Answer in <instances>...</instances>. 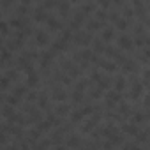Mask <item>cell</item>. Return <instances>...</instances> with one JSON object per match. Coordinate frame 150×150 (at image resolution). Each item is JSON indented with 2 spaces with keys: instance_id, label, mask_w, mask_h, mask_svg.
Wrapping results in <instances>:
<instances>
[{
  "instance_id": "obj_41",
  "label": "cell",
  "mask_w": 150,
  "mask_h": 150,
  "mask_svg": "<svg viewBox=\"0 0 150 150\" xmlns=\"http://www.w3.org/2000/svg\"><path fill=\"white\" fill-rule=\"evenodd\" d=\"M57 2L55 0H44V9H50V7H53Z\"/></svg>"
},
{
  "instance_id": "obj_45",
  "label": "cell",
  "mask_w": 150,
  "mask_h": 150,
  "mask_svg": "<svg viewBox=\"0 0 150 150\" xmlns=\"http://www.w3.org/2000/svg\"><path fill=\"white\" fill-rule=\"evenodd\" d=\"M97 2L103 6V7H108V4H110V0H97Z\"/></svg>"
},
{
  "instance_id": "obj_17",
  "label": "cell",
  "mask_w": 150,
  "mask_h": 150,
  "mask_svg": "<svg viewBox=\"0 0 150 150\" xmlns=\"http://www.w3.org/2000/svg\"><path fill=\"white\" fill-rule=\"evenodd\" d=\"M101 27H103V25H101L97 20H90V21H88V25H87V28H88L90 32H92V30H99Z\"/></svg>"
},
{
  "instance_id": "obj_6",
  "label": "cell",
  "mask_w": 150,
  "mask_h": 150,
  "mask_svg": "<svg viewBox=\"0 0 150 150\" xmlns=\"http://www.w3.org/2000/svg\"><path fill=\"white\" fill-rule=\"evenodd\" d=\"M9 25H11V27H14V28H25L28 23H27V20H25V18H13Z\"/></svg>"
},
{
  "instance_id": "obj_40",
  "label": "cell",
  "mask_w": 150,
  "mask_h": 150,
  "mask_svg": "<svg viewBox=\"0 0 150 150\" xmlns=\"http://www.w3.org/2000/svg\"><path fill=\"white\" fill-rule=\"evenodd\" d=\"M118 111H120V113H124V115H129V113H131L127 104H120V106H118Z\"/></svg>"
},
{
  "instance_id": "obj_11",
  "label": "cell",
  "mask_w": 150,
  "mask_h": 150,
  "mask_svg": "<svg viewBox=\"0 0 150 150\" xmlns=\"http://www.w3.org/2000/svg\"><path fill=\"white\" fill-rule=\"evenodd\" d=\"M97 120H99V115H96V117H92V118H90V120H88V122H87V124L83 125V131H85V132H88V131H92V129L96 127V124H97Z\"/></svg>"
},
{
  "instance_id": "obj_32",
  "label": "cell",
  "mask_w": 150,
  "mask_h": 150,
  "mask_svg": "<svg viewBox=\"0 0 150 150\" xmlns=\"http://www.w3.org/2000/svg\"><path fill=\"white\" fill-rule=\"evenodd\" d=\"M96 16H97V20H101V21L108 20V14H106L104 11H101V9H97V11H96Z\"/></svg>"
},
{
  "instance_id": "obj_3",
  "label": "cell",
  "mask_w": 150,
  "mask_h": 150,
  "mask_svg": "<svg viewBox=\"0 0 150 150\" xmlns=\"http://www.w3.org/2000/svg\"><path fill=\"white\" fill-rule=\"evenodd\" d=\"M118 46H120L122 50H131V48L134 46V42H132V39H131L129 35H120V37H118Z\"/></svg>"
},
{
  "instance_id": "obj_27",
  "label": "cell",
  "mask_w": 150,
  "mask_h": 150,
  "mask_svg": "<svg viewBox=\"0 0 150 150\" xmlns=\"http://www.w3.org/2000/svg\"><path fill=\"white\" fill-rule=\"evenodd\" d=\"M11 57H13V55H11L9 50H2V53H0V60H2V62H4V60H11Z\"/></svg>"
},
{
  "instance_id": "obj_42",
  "label": "cell",
  "mask_w": 150,
  "mask_h": 150,
  "mask_svg": "<svg viewBox=\"0 0 150 150\" xmlns=\"http://www.w3.org/2000/svg\"><path fill=\"white\" fill-rule=\"evenodd\" d=\"M18 13H20V14H27V13H28V7H27V6H23V4H21V6H20V7H18Z\"/></svg>"
},
{
  "instance_id": "obj_51",
  "label": "cell",
  "mask_w": 150,
  "mask_h": 150,
  "mask_svg": "<svg viewBox=\"0 0 150 150\" xmlns=\"http://www.w3.org/2000/svg\"><path fill=\"white\" fill-rule=\"evenodd\" d=\"M71 2H78V0H71Z\"/></svg>"
},
{
  "instance_id": "obj_21",
  "label": "cell",
  "mask_w": 150,
  "mask_h": 150,
  "mask_svg": "<svg viewBox=\"0 0 150 150\" xmlns=\"http://www.w3.org/2000/svg\"><path fill=\"white\" fill-rule=\"evenodd\" d=\"M124 131L129 132V134H138V127H136V124H132V125H131V124H125V125H124Z\"/></svg>"
},
{
  "instance_id": "obj_5",
  "label": "cell",
  "mask_w": 150,
  "mask_h": 150,
  "mask_svg": "<svg viewBox=\"0 0 150 150\" xmlns=\"http://www.w3.org/2000/svg\"><path fill=\"white\" fill-rule=\"evenodd\" d=\"M27 74H28L27 85H28V87H35V85L39 83V74H35V71H30V72H27Z\"/></svg>"
},
{
  "instance_id": "obj_14",
  "label": "cell",
  "mask_w": 150,
  "mask_h": 150,
  "mask_svg": "<svg viewBox=\"0 0 150 150\" xmlns=\"http://www.w3.org/2000/svg\"><path fill=\"white\" fill-rule=\"evenodd\" d=\"M141 90H143L141 83H136V85L132 87V92H131V99H138V97L141 96Z\"/></svg>"
},
{
  "instance_id": "obj_8",
  "label": "cell",
  "mask_w": 150,
  "mask_h": 150,
  "mask_svg": "<svg viewBox=\"0 0 150 150\" xmlns=\"http://www.w3.org/2000/svg\"><path fill=\"white\" fill-rule=\"evenodd\" d=\"M115 39V30L113 28H104L103 30V41L104 42H110V41H113Z\"/></svg>"
},
{
  "instance_id": "obj_22",
  "label": "cell",
  "mask_w": 150,
  "mask_h": 150,
  "mask_svg": "<svg viewBox=\"0 0 150 150\" xmlns=\"http://www.w3.org/2000/svg\"><path fill=\"white\" fill-rule=\"evenodd\" d=\"M58 9H60V14H62V16L69 14V4H67V2H60V4H58Z\"/></svg>"
},
{
  "instance_id": "obj_25",
  "label": "cell",
  "mask_w": 150,
  "mask_h": 150,
  "mask_svg": "<svg viewBox=\"0 0 150 150\" xmlns=\"http://www.w3.org/2000/svg\"><path fill=\"white\" fill-rule=\"evenodd\" d=\"M0 34H2V35H7L9 34V25L6 21H2V20H0Z\"/></svg>"
},
{
  "instance_id": "obj_38",
  "label": "cell",
  "mask_w": 150,
  "mask_h": 150,
  "mask_svg": "<svg viewBox=\"0 0 150 150\" xmlns=\"http://www.w3.org/2000/svg\"><path fill=\"white\" fill-rule=\"evenodd\" d=\"M58 78H60V81L64 85H71V78L67 76V74H58Z\"/></svg>"
},
{
  "instance_id": "obj_23",
  "label": "cell",
  "mask_w": 150,
  "mask_h": 150,
  "mask_svg": "<svg viewBox=\"0 0 150 150\" xmlns=\"http://www.w3.org/2000/svg\"><path fill=\"white\" fill-rule=\"evenodd\" d=\"M94 50H96V53H103L104 44H103V41H101V39H96V41H94Z\"/></svg>"
},
{
  "instance_id": "obj_10",
  "label": "cell",
  "mask_w": 150,
  "mask_h": 150,
  "mask_svg": "<svg viewBox=\"0 0 150 150\" xmlns=\"http://www.w3.org/2000/svg\"><path fill=\"white\" fill-rule=\"evenodd\" d=\"M34 18H35V21H37V23H41V21H46V18H48V14L44 13V7H39V9L35 11V14H34Z\"/></svg>"
},
{
  "instance_id": "obj_31",
  "label": "cell",
  "mask_w": 150,
  "mask_h": 150,
  "mask_svg": "<svg viewBox=\"0 0 150 150\" xmlns=\"http://www.w3.org/2000/svg\"><path fill=\"white\" fill-rule=\"evenodd\" d=\"M92 11H96V6H92V4H85L83 6V14H90Z\"/></svg>"
},
{
  "instance_id": "obj_13",
  "label": "cell",
  "mask_w": 150,
  "mask_h": 150,
  "mask_svg": "<svg viewBox=\"0 0 150 150\" xmlns=\"http://www.w3.org/2000/svg\"><path fill=\"white\" fill-rule=\"evenodd\" d=\"M122 69H124L125 72H134L138 67H136V64H134L132 60H125V62H124V65H122Z\"/></svg>"
},
{
  "instance_id": "obj_47",
  "label": "cell",
  "mask_w": 150,
  "mask_h": 150,
  "mask_svg": "<svg viewBox=\"0 0 150 150\" xmlns=\"http://www.w3.org/2000/svg\"><path fill=\"white\" fill-rule=\"evenodd\" d=\"M35 99H37V96H35L34 92H30V94H28V101H35Z\"/></svg>"
},
{
  "instance_id": "obj_15",
  "label": "cell",
  "mask_w": 150,
  "mask_h": 150,
  "mask_svg": "<svg viewBox=\"0 0 150 150\" xmlns=\"http://www.w3.org/2000/svg\"><path fill=\"white\" fill-rule=\"evenodd\" d=\"M115 27H117L118 30H125V28H127V20H125V18H117V20H115Z\"/></svg>"
},
{
  "instance_id": "obj_30",
  "label": "cell",
  "mask_w": 150,
  "mask_h": 150,
  "mask_svg": "<svg viewBox=\"0 0 150 150\" xmlns=\"http://www.w3.org/2000/svg\"><path fill=\"white\" fill-rule=\"evenodd\" d=\"M81 99H83V92L74 90V94H72V101H74V103H78V101H81Z\"/></svg>"
},
{
  "instance_id": "obj_20",
  "label": "cell",
  "mask_w": 150,
  "mask_h": 150,
  "mask_svg": "<svg viewBox=\"0 0 150 150\" xmlns=\"http://www.w3.org/2000/svg\"><path fill=\"white\" fill-rule=\"evenodd\" d=\"M124 88H125V80H124V78H117V81H115V90L120 92V90H124Z\"/></svg>"
},
{
  "instance_id": "obj_18",
  "label": "cell",
  "mask_w": 150,
  "mask_h": 150,
  "mask_svg": "<svg viewBox=\"0 0 150 150\" xmlns=\"http://www.w3.org/2000/svg\"><path fill=\"white\" fill-rule=\"evenodd\" d=\"M96 83L99 85V88H108V85H110V78H106V76H101V78H99Z\"/></svg>"
},
{
  "instance_id": "obj_43",
  "label": "cell",
  "mask_w": 150,
  "mask_h": 150,
  "mask_svg": "<svg viewBox=\"0 0 150 150\" xmlns=\"http://www.w3.org/2000/svg\"><path fill=\"white\" fill-rule=\"evenodd\" d=\"M124 16H125V18H132V11H131L129 7H125V11H124Z\"/></svg>"
},
{
  "instance_id": "obj_29",
  "label": "cell",
  "mask_w": 150,
  "mask_h": 150,
  "mask_svg": "<svg viewBox=\"0 0 150 150\" xmlns=\"http://www.w3.org/2000/svg\"><path fill=\"white\" fill-rule=\"evenodd\" d=\"M7 104H11V106L20 104V97H18V96H11V97H7Z\"/></svg>"
},
{
  "instance_id": "obj_26",
  "label": "cell",
  "mask_w": 150,
  "mask_h": 150,
  "mask_svg": "<svg viewBox=\"0 0 150 150\" xmlns=\"http://www.w3.org/2000/svg\"><path fill=\"white\" fill-rule=\"evenodd\" d=\"M83 118V111H74L72 115H71V120L74 122V124H76V122H80Z\"/></svg>"
},
{
  "instance_id": "obj_24",
  "label": "cell",
  "mask_w": 150,
  "mask_h": 150,
  "mask_svg": "<svg viewBox=\"0 0 150 150\" xmlns=\"http://www.w3.org/2000/svg\"><path fill=\"white\" fill-rule=\"evenodd\" d=\"M108 99H110V101H113V103H118V101L122 99V96H120L117 90H113V92H110V94H108Z\"/></svg>"
},
{
  "instance_id": "obj_19",
  "label": "cell",
  "mask_w": 150,
  "mask_h": 150,
  "mask_svg": "<svg viewBox=\"0 0 150 150\" xmlns=\"http://www.w3.org/2000/svg\"><path fill=\"white\" fill-rule=\"evenodd\" d=\"M2 115H4V117H7V118H11V117L14 115V108H13L11 104L4 106V110H2Z\"/></svg>"
},
{
  "instance_id": "obj_48",
  "label": "cell",
  "mask_w": 150,
  "mask_h": 150,
  "mask_svg": "<svg viewBox=\"0 0 150 150\" xmlns=\"http://www.w3.org/2000/svg\"><path fill=\"white\" fill-rule=\"evenodd\" d=\"M0 143H6V138H4V134L0 132Z\"/></svg>"
},
{
  "instance_id": "obj_36",
  "label": "cell",
  "mask_w": 150,
  "mask_h": 150,
  "mask_svg": "<svg viewBox=\"0 0 150 150\" xmlns=\"http://www.w3.org/2000/svg\"><path fill=\"white\" fill-rule=\"evenodd\" d=\"M65 113H69V106L60 104V106H58V110H57V115H65Z\"/></svg>"
},
{
  "instance_id": "obj_39",
  "label": "cell",
  "mask_w": 150,
  "mask_h": 150,
  "mask_svg": "<svg viewBox=\"0 0 150 150\" xmlns=\"http://www.w3.org/2000/svg\"><path fill=\"white\" fill-rule=\"evenodd\" d=\"M71 35H72V34H71V30H65V32L62 34V37H60V39H62L64 42H67V41H71Z\"/></svg>"
},
{
  "instance_id": "obj_33",
  "label": "cell",
  "mask_w": 150,
  "mask_h": 150,
  "mask_svg": "<svg viewBox=\"0 0 150 150\" xmlns=\"http://www.w3.org/2000/svg\"><path fill=\"white\" fill-rule=\"evenodd\" d=\"M90 96H92L94 99H99V97L103 96V88H96V90L92 88V90H90Z\"/></svg>"
},
{
  "instance_id": "obj_34",
  "label": "cell",
  "mask_w": 150,
  "mask_h": 150,
  "mask_svg": "<svg viewBox=\"0 0 150 150\" xmlns=\"http://www.w3.org/2000/svg\"><path fill=\"white\" fill-rule=\"evenodd\" d=\"M78 145H80V139H78L76 136H72V138L67 141V146H78Z\"/></svg>"
},
{
  "instance_id": "obj_1",
  "label": "cell",
  "mask_w": 150,
  "mask_h": 150,
  "mask_svg": "<svg viewBox=\"0 0 150 150\" xmlns=\"http://www.w3.org/2000/svg\"><path fill=\"white\" fill-rule=\"evenodd\" d=\"M97 64L104 69V71H108V72H115V71H118V65L113 62V60H97Z\"/></svg>"
},
{
  "instance_id": "obj_53",
  "label": "cell",
  "mask_w": 150,
  "mask_h": 150,
  "mask_svg": "<svg viewBox=\"0 0 150 150\" xmlns=\"http://www.w3.org/2000/svg\"><path fill=\"white\" fill-rule=\"evenodd\" d=\"M0 16H2V11H0Z\"/></svg>"
},
{
  "instance_id": "obj_52",
  "label": "cell",
  "mask_w": 150,
  "mask_h": 150,
  "mask_svg": "<svg viewBox=\"0 0 150 150\" xmlns=\"http://www.w3.org/2000/svg\"><path fill=\"white\" fill-rule=\"evenodd\" d=\"M0 44H2V39H0Z\"/></svg>"
},
{
  "instance_id": "obj_44",
  "label": "cell",
  "mask_w": 150,
  "mask_h": 150,
  "mask_svg": "<svg viewBox=\"0 0 150 150\" xmlns=\"http://www.w3.org/2000/svg\"><path fill=\"white\" fill-rule=\"evenodd\" d=\"M94 110H96V108H92V106H87V108L83 110V115H90V113H92Z\"/></svg>"
},
{
  "instance_id": "obj_37",
  "label": "cell",
  "mask_w": 150,
  "mask_h": 150,
  "mask_svg": "<svg viewBox=\"0 0 150 150\" xmlns=\"http://www.w3.org/2000/svg\"><path fill=\"white\" fill-rule=\"evenodd\" d=\"M143 120H145V117H143L141 113H136V115L132 117V124H141Z\"/></svg>"
},
{
  "instance_id": "obj_46",
  "label": "cell",
  "mask_w": 150,
  "mask_h": 150,
  "mask_svg": "<svg viewBox=\"0 0 150 150\" xmlns=\"http://www.w3.org/2000/svg\"><path fill=\"white\" fill-rule=\"evenodd\" d=\"M108 18H110V20H111V21H115V20H117V18H118V14H117V13H111V14H110V16H108Z\"/></svg>"
},
{
  "instance_id": "obj_16",
  "label": "cell",
  "mask_w": 150,
  "mask_h": 150,
  "mask_svg": "<svg viewBox=\"0 0 150 150\" xmlns=\"http://www.w3.org/2000/svg\"><path fill=\"white\" fill-rule=\"evenodd\" d=\"M9 85H11L9 76H2V78H0V90H7V88H9Z\"/></svg>"
},
{
  "instance_id": "obj_4",
  "label": "cell",
  "mask_w": 150,
  "mask_h": 150,
  "mask_svg": "<svg viewBox=\"0 0 150 150\" xmlns=\"http://www.w3.org/2000/svg\"><path fill=\"white\" fill-rule=\"evenodd\" d=\"M76 42H78V44L87 46V44H90V42H92V37H90V34L83 32V34H78V35H76Z\"/></svg>"
},
{
  "instance_id": "obj_35",
  "label": "cell",
  "mask_w": 150,
  "mask_h": 150,
  "mask_svg": "<svg viewBox=\"0 0 150 150\" xmlns=\"http://www.w3.org/2000/svg\"><path fill=\"white\" fill-rule=\"evenodd\" d=\"M39 106L44 108V110L48 108V97H46V96H41V97H39Z\"/></svg>"
},
{
  "instance_id": "obj_49",
  "label": "cell",
  "mask_w": 150,
  "mask_h": 150,
  "mask_svg": "<svg viewBox=\"0 0 150 150\" xmlns=\"http://www.w3.org/2000/svg\"><path fill=\"white\" fill-rule=\"evenodd\" d=\"M21 4H23V6H28V4H30V0H21Z\"/></svg>"
},
{
  "instance_id": "obj_12",
  "label": "cell",
  "mask_w": 150,
  "mask_h": 150,
  "mask_svg": "<svg viewBox=\"0 0 150 150\" xmlns=\"http://www.w3.org/2000/svg\"><path fill=\"white\" fill-rule=\"evenodd\" d=\"M65 96H67V94H65L64 88H55V92H53L51 97H53L55 101H65Z\"/></svg>"
},
{
  "instance_id": "obj_28",
  "label": "cell",
  "mask_w": 150,
  "mask_h": 150,
  "mask_svg": "<svg viewBox=\"0 0 150 150\" xmlns=\"http://www.w3.org/2000/svg\"><path fill=\"white\" fill-rule=\"evenodd\" d=\"M25 94H27V88H25V87H16V88H14V96L23 97Z\"/></svg>"
},
{
  "instance_id": "obj_2",
  "label": "cell",
  "mask_w": 150,
  "mask_h": 150,
  "mask_svg": "<svg viewBox=\"0 0 150 150\" xmlns=\"http://www.w3.org/2000/svg\"><path fill=\"white\" fill-rule=\"evenodd\" d=\"M35 42H37V46H46V44L50 42L48 34H46L44 30H37V32H35Z\"/></svg>"
},
{
  "instance_id": "obj_9",
  "label": "cell",
  "mask_w": 150,
  "mask_h": 150,
  "mask_svg": "<svg viewBox=\"0 0 150 150\" xmlns=\"http://www.w3.org/2000/svg\"><path fill=\"white\" fill-rule=\"evenodd\" d=\"M65 48H67V42H64L62 39H58V41H55V42H53L51 51H53V53H57V51H65Z\"/></svg>"
},
{
  "instance_id": "obj_50",
  "label": "cell",
  "mask_w": 150,
  "mask_h": 150,
  "mask_svg": "<svg viewBox=\"0 0 150 150\" xmlns=\"http://www.w3.org/2000/svg\"><path fill=\"white\" fill-rule=\"evenodd\" d=\"M111 2H113V4H117V6H118V4H122V0H111Z\"/></svg>"
},
{
  "instance_id": "obj_7",
  "label": "cell",
  "mask_w": 150,
  "mask_h": 150,
  "mask_svg": "<svg viewBox=\"0 0 150 150\" xmlns=\"http://www.w3.org/2000/svg\"><path fill=\"white\" fill-rule=\"evenodd\" d=\"M46 25H48V28H51V30H60L62 28V25H60V21L58 20H55V18H46Z\"/></svg>"
}]
</instances>
